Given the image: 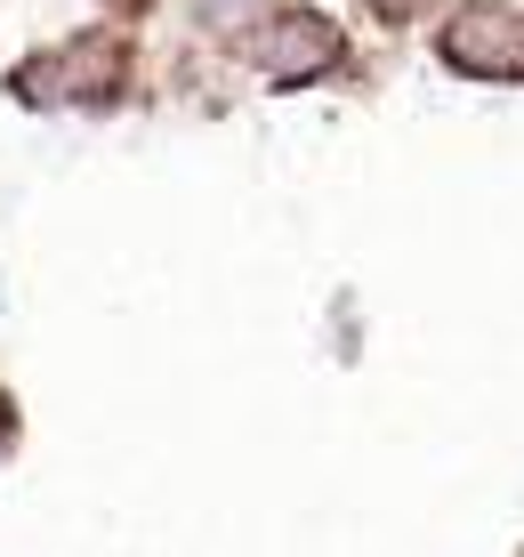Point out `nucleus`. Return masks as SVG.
<instances>
[{
	"label": "nucleus",
	"mask_w": 524,
	"mask_h": 557,
	"mask_svg": "<svg viewBox=\"0 0 524 557\" xmlns=\"http://www.w3.org/2000/svg\"><path fill=\"white\" fill-rule=\"evenodd\" d=\"M9 436H16V412H9V405H0V445H9Z\"/></svg>",
	"instance_id": "nucleus-3"
},
{
	"label": "nucleus",
	"mask_w": 524,
	"mask_h": 557,
	"mask_svg": "<svg viewBox=\"0 0 524 557\" xmlns=\"http://www.w3.org/2000/svg\"><path fill=\"white\" fill-rule=\"evenodd\" d=\"M339 57V33L323 25V16H283L275 33H266V73L275 82H307V73H323Z\"/></svg>",
	"instance_id": "nucleus-2"
},
{
	"label": "nucleus",
	"mask_w": 524,
	"mask_h": 557,
	"mask_svg": "<svg viewBox=\"0 0 524 557\" xmlns=\"http://www.w3.org/2000/svg\"><path fill=\"white\" fill-rule=\"evenodd\" d=\"M444 57H452L460 73H524V16L476 0V9H460L452 25H444Z\"/></svg>",
	"instance_id": "nucleus-1"
}]
</instances>
